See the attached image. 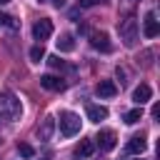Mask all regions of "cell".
Listing matches in <instances>:
<instances>
[{
    "instance_id": "cell-1",
    "label": "cell",
    "mask_w": 160,
    "mask_h": 160,
    "mask_svg": "<svg viewBox=\"0 0 160 160\" xmlns=\"http://www.w3.org/2000/svg\"><path fill=\"white\" fill-rule=\"evenodd\" d=\"M0 120H15V118H20L22 115V105L15 100V95L10 92V90H2L0 92Z\"/></svg>"
},
{
    "instance_id": "cell-2",
    "label": "cell",
    "mask_w": 160,
    "mask_h": 160,
    "mask_svg": "<svg viewBox=\"0 0 160 160\" xmlns=\"http://www.w3.org/2000/svg\"><path fill=\"white\" fill-rule=\"evenodd\" d=\"M118 32H120V40H122L128 48H132V45L138 42V32H140L138 20H135V18H125V20H120Z\"/></svg>"
},
{
    "instance_id": "cell-3",
    "label": "cell",
    "mask_w": 160,
    "mask_h": 160,
    "mask_svg": "<svg viewBox=\"0 0 160 160\" xmlns=\"http://www.w3.org/2000/svg\"><path fill=\"white\" fill-rule=\"evenodd\" d=\"M78 132H80V118H78L75 112H70V110L60 112V135L72 138V135H78Z\"/></svg>"
},
{
    "instance_id": "cell-4",
    "label": "cell",
    "mask_w": 160,
    "mask_h": 160,
    "mask_svg": "<svg viewBox=\"0 0 160 160\" xmlns=\"http://www.w3.org/2000/svg\"><path fill=\"white\" fill-rule=\"evenodd\" d=\"M52 35V20H48V18H40L35 25H32V38L42 45V40H48Z\"/></svg>"
},
{
    "instance_id": "cell-5",
    "label": "cell",
    "mask_w": 160,
    "mask_h": 160,
    "mask_svg": "<svg viewBox=\"0 0 160 160\" xmlns=\"http://www.w3.org/2000/svg\"><path fill=\"white\" fill-rule=\"evenodd\" d=\"M145 148H148V140H145V135L140 132V135H132V138L128 140L125 152H128V155H142V152H145Z\"/></svg>"
},
{
    "instance_id": "cell-6",
    "label": "cell",
    "mask_w": 160,
    "mask_h": 160,
    "mask_svg": "<svg viewBox=\"0 0 160 160\" xmlns=\"http://www.w3.org/2000/svg\"><path fill=\"white\" fill-rule=\"evenodd\" d=\"M90 45L100 52H110L112 50V42L108 38V32H90Z\"/></svg>"
},
{
    "instance_id": "cell-7",
    "label": "cell",
    "mask_w": 160,
    "mask_h": 160,
    "mask_svg": "<svg viewBox=\"0 0 160 160\" xmlns=\"http://www.w3.org/2000/svg\"><path fill=\"white\" fill-rule=\"evenodd\" d=\"M40 85H42L45 90H52V92H62V90L68 88L65 80L58 78V75H42V78H40Z\"/></svg>"
},
{
    "instance_id": "cell-8",
    "label": "cell",
    "mask_w": 160,
    "mask_h": 160,
    "mask_svg": "<svg viewBox=\"0 0 160 160\" xmlns=\"http://www.w3.org/2000/svg\"><path fill=\"white\" fill-rule=\"evenodd\" d=\"M142 32H145V38H158L160 25H158L155 12H148V15H145V20H142Z\"/></svg>"
},
{
    "instance_id": "cell-9",
    "label": "cell",
    "mask_w": 160,
    "mask_h": 160,
    "mask_svg": "<svg viewBox=\"0 0 160 160\" xmlns=\"http://www.w3.org/2000/svg\"><path fill=\"white\" fill-rule=\"evenodd\" d=\"M95 140H98L100 150H112V148H115V142H118V138H115V132H112V130H100Z\"/></svg>"
},
{
    "instance_id": "cell-10",
    "label": "cell",
    "mask_w": 160,
    "mask_h": 160,
    "mask_svg": "<svg viewBox=\"0 0 160 160\" xmlns=\"http://www.w3.org/2000/svg\"><path fill=\"white\" fill-rule=\"evenodd\" d=\"M95 92H98L100 98H115V95H118V85H115L112 80H100L98 88H95Z\"/></svg>"
},
{
    "instance_id": "cell-11",
    "label": "cell",
    "mask_w": 160,
    "mask_h": 160,
    "mask_svg": "<svg viewBox=\"0 0 160 160\" xmlns=\"http://www.w3.org/2000/svg\"><path fill=\"white\" fill-rule=\"evenodd\" d=\"M92 152H95V142H92V140H80V142L75 145V150H72L75 158H90Z\"/></svg>"
},
{
    "instance_id": "cell-12",
    "label": "cell",
    "mask_w": 160,
    "mask_h": 160,
    "mask_svg": "<svg viewBox=\"0 0 160 160\" xmlns=\"http://www.w3.org/2000/svg\"><path fill=\"white\" fill-rule=\"evenodd\" d=\"M150 98H152V90H150V85H145V82H142V85H138V88L132 90V100H135L138 105L148 102Z\"/></svg>"
},
{
    "instance_id": "cell-13",
    "label": "cell",
    "mask_w": 160,
    "mask_h": 160,
    "mask_svg": "<svg viewBox=\"0 0 160 160\" xmlns=\"http://www.w3.org/2000/svg\"><path fill=\"white\" fill-rule=\"evenodd\" d=\"M88 120L90 122H100V120H105L108 118V108H102V105H88Z\"/></svg>"
},
{
    "instance_id": "cell-14",
    "label": "cell",
    "mask_w": 160,
    "mask_h": 160,
    "mask_svg": "<svg viewBox=\"0 0 160 160\" xmlns=\"http://www.w3.org/2000/svg\"><path fill=\"white\" fill-rule=\"evenodd\" d=\"M52 130H55V120H52V118H45L42 125L38 128V138H40V140H50Z\"/></svg>"
},
{
    "instance_id": "cell-15",
    "label": "cell",
    "mask_w": 160,
    "mask_h": 160,
    "mask_svg": "<svg viewBox=\"0 0 160 160\" xmlns=\"http://www.w3.org/2000/svg\"><path fill=\"white\" fill-rule=\"evenodd\" d=\"M58 50H60V52H70V50H75V38H72L70 32L60 35V40H58Z\"/></svg>"
},
{
    "instance_id": "cell-16",
    "label": "cell",
    "mask_w": 160,
    "mask_h": 160,
    "mask_svg": "<svg viewBox=\"0 0 160 160\" xmlns=\"http://www.w3.org/2000/svg\"><path fill=\"white\" fill-rule=\"evenodd\" d=\"M140 118H142V110H140V108H135V110L125 112V118H122V120H125V125H135Z\"/></svg>"
},
{
    "instance_id": "cell-17",
    "label": "cell",
    "mask_w": 160,
    "mask_h": 160,
    "mask_svg": "<svg viewBox=\"0 0 160 160\" xmlns=\"http://www.w3.org/2000/svg\"><path fill=\"white\" fill-rule=\"evenodd\" d=\"M42 58H45V48H42V45L30 48V60H32V62H40Z\"/></svg>"
},
{
    "instance_id": "cell-18",
    "label": "cell",
    "mask_w": 160,
    "mask_h": 160,
    "mask_svg": "<svg viewBox=\"0 0 160 160\" xmlns=\"http://www.w3.org/2000/svg\"><path fill=\"white\" fill-rule=\"evenodd\" d=\"M48 62H50V68H55V70H65V68H68V65H65V60H60L58 55L48 58Z\"/></svg>"
},
{
    "instance_id": "cell-19",
    "label": "cell",
    "mask_w": 160,
    "mask_h": 160,
    "mask_svg": "<svg viewBox=\"0 0 160 160\" xmlns=\"http://www.w3.org/2000/svg\"><path fill=\"white\" fill-rule=\"evenodd\" d=\"M18 150H20V155H22V158H32V148H30V145L20 142V145H18Z\"/></svg>"
},
{
    "instance_id": "cell-20",
    "label": "cell",
    "mask_w": 160,
    "mask_h": 160,
    "mask_svg": "<svg viewBox=\"0 0 160 160\" xmlns=\"http://www.w3.org/2000/svg\"><path fill=\"white\" fill-rule=\"evenodd\" d=\"M10 20H12L10 15H5V12H0V28H10V25H12Z\"/></svg>"
},
{
    "instance_id": "cell-21",
    "label": "cell",
    "mask_w": 160,
    "mask_h": 160,
    "mask_svg": "<svg viewBox=\"0 0 160 160\" xmlns=\"http://www.w3.org/2000/svg\"><path fill=\"white\" fill-rule=\"evenodd\" d=\"M98 0H80V5H85V8H90V5H95Z\"/></svg>"
},
{
    "instance_id": "cell-22",
    "label": "cell",
    "mask_w": 160,
    "mask_h": 160,
    "mask_svg": "<svg viewBox=\"0 0 160 160\" xmlns=\"http://www.w3.org/2000/svg\"><path fill=\"white\" fill-rule=\"evenodd\" d=\"M5 2H10V0H0V5H5Z\"/></svg>"
},
{
    "instance_id": "cell-23",
    "label": "cell",
    "mask_w": 160,
    "mask_h": 160,
    "mask_svg": "<svg viewBox=\"0 0 160 160\" xmlns=\"http://www.w3.org/2000/svg\"><path fill=\"white\" fill-rule=\"evenodd\" d=\"M138 160H140V158H138Z\"/></svg>"
}]
</instances>
